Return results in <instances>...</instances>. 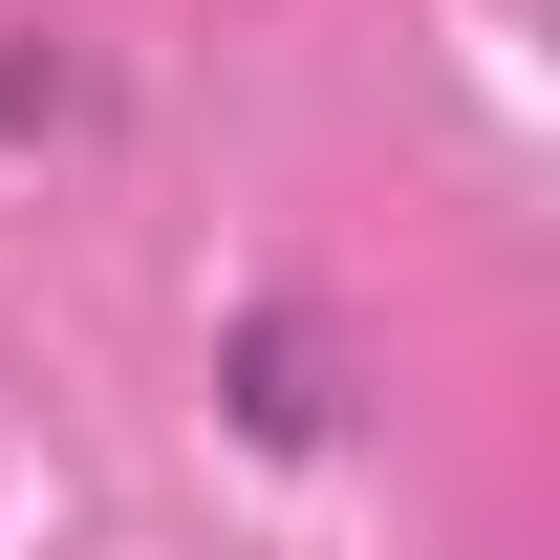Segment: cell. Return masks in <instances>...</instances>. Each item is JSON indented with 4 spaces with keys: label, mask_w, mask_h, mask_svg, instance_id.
Masks as SVG:
<instances>
[{
    "label": "cell",
    "mask_w": 560,
    "mask_h": 560,
    "mask_svg": "<svg viewBox=\"0 0 560 560\" xmlns=\"http://www.w3.org/2000/svg\"><path fill=\"white\" fill-rule=\"evenodd\" d=\"M237 431H259V453H324V431H346V388H324V324H302V302H259V324H237Z\"/></svg>",
    "instance_id": "obj_1"
}]
</instances>
